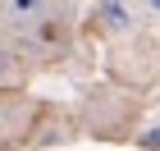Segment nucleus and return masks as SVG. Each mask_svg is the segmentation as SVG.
I'll return each mask as SVG.
<instances>
[{"mask_svg":"<svg viewBox=\"0 0 160 151\" xmlns=\"http://www.w3.org/2000/svg\"><path fill=\"white\" fill-rule=\"evenodd\" d=\"M41 105L23 92H0V147H18V142L32 138V124H37Z\"/></svg>","mask_w":160,"mask_h":151,"instance_id":"nucleus-1","label":"nucleus"},{"mask_svg":"<svg viewBox=\"0 0 160 151\" xmlns=\"http://www.w3.org/2000/svg\"><path fill=\"white\" fill-rule=\"evenodd\" d=\"M142 23L137 0H96L92 5V32L96 37H133Z\"/></svg>","mask_w":160,"mask_h":151,"instance_id":"nucleus-2","label":"nucleus"},{"mask_svg":"<svg viewBox=\"0 0 160 151\" xmlns=\"http://www.w3.org/2000/svg\"><path fill=\"white\" fill-rule=\"evenodd\" d=\"M60 14V0H0V23H5V37H23L41 18Z\"/></svg>","mask_w":160,"mask_h":151,"instance_id":"nucleus-3","label":"nucleus"},{"mask_svg":"<svg viewBox=\"0 0 160 151\" xmlns=\"http://www.w3.org/2000/svg\"><path fill=\"white\" fill-rule=\"evenodd\" d=\"M23 83V60H18V50L0 46V92H14Z\"/></svg>","mask_w":160,"mask_h":151,"instance_id":"nucleus-4","label":"nucleus"},{"mask_svg":"<svg viewBox=\"0 0 160 151\" xmlns=\"http://www.w3.org/2000/svg\"><path fill=\"white\" fill-rule=\"evenodd\" d=\"M137 147H142V151H160V124L142 128V133H137Z\"/></svg>","mask_w":160,"mask_h":151,"instance_id":"nucleus-5","label":"nucleus"},{"mask_svg":"<svg viewBox=\"0 0 160 151\" xmlns=\"http://www.w3.org/2000/svg\"><path fill=\"white\" fill-rule=\"evenodd\" d=\"M142 9H147L151 18H160V0H142Z\"/></svg>","mask_w":160,"mask_h":151,"instance_id":"nucleus-6","label":"nucleus"},{"mask_svg":"<svg viewBox=\"0 0 160 151\" xmlns=\"http://www.w3.org/2000/svg\"><path fill=\"white\" fill-rule=\"evenodd\" d=\"M0 46H5V23H0Z\"/></svg>","mask_w":160,"mask_h":151,"instance_id":"nucleus-7","label":"nucleus"},{"mask_svg":"<svg viewBox=\"0 0 160 151\" xmlns=\"http://www.w3.org/2000/svg\"><path fill=\"white\" fill-rule=\"evenodd\" d=\"M0 151H5V147H0Z\"/></svg>","mask_w":160,"mask_h":151,"instance_id":"nucleus-8","label":"nucleus"}]
</instances>
